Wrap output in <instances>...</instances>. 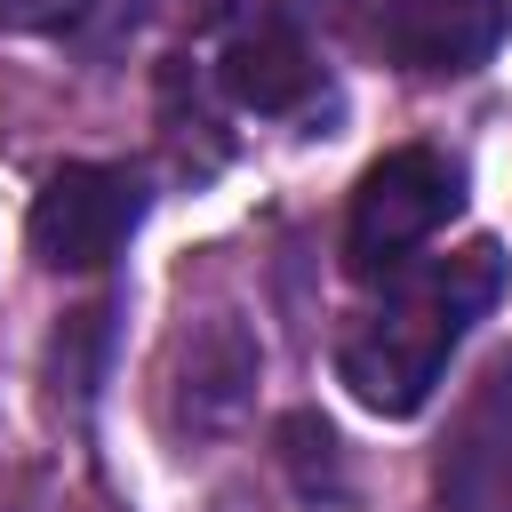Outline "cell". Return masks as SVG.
I'll use <instances>...</instances> for the list:
<instances>
[{
    "mask_svg": "<svg viewBox=\"0 0 512 512\" xmlns=\"http://www.w3.org/2000/svg\"><path fill=\"white\" fill-rule=\"evenodd\" d=\"M80 16L88 0H0V32H64Z\"/></svg>",
    "mask_w": 512,
    "mask_h": 512,
    "instance_id": "cell-7",
    "label": "cell"
},
{
    "mask_svg": "<svg viewBox=\"0 0 512 512\" xmlns=\"http://www.w3.org/2000/svg\"><path fill=\"white\" fill-rule=\"evenodd\" d=\"M464 208V168L432 144H400L384 152L360 184H352V208H344V264L360 280H392L448 216Z\"/></svg>",
    "mask_w": 512,
    "mask_h": 512,
    "instance_id": "cell-2",
    "label": "cell"
},
{
    "mask_svg": "<svg viewBox=\"0 0 512 512\" xmlns=\"http://www.w3.org/2000/svg\"><path fill=\"white\" fill-rule=\"evenodd\" d=\"M168 8H176V16H192V24H216L232 0H168Z\"/></svg>",
    "mask_w": 512,
    "mask_h": 512,
    "instance_id": "cell-8",
    "label": "cell"
},
{
    "mask_svg": "<svg viewBox=\"0 0 512 512\" xmlns=\"http://www.w3.org/2000/svg\"><path fill=\"white\" fill-rule=\"evenodd\" d=\"M376 32L408 72H472L504 40V0H384Z\"/></svg>",
    "mask_w": 512,
    "mask_h": 512,
    "instance_id": "cell-4",
    "label": "cell"
},
{
    "mask_svg": "<svg viewBox=\"0 0 512 512\" xmlns=\"http://www.w3.org/2000/svg\"><path fill=\"white\" fill-rule=\"evenodd\" d=\"M144 224V176L128 168H104V160H80V168H56L24 216V240L48 272H104Z\"/></svg>",
    "mask_w": 512,
    "mask_h": 512,
    "instance_id": "cell-3",
    "label": "cell"
},
{
    "mask_svg": "<svg viewBox=\"0 0 512 512\" xmlns=\"http://www.w3.org/2000/svg\"><path fill=\"white\" fill-rule=\"evenodd\" d=\"M440 504L448 512H512V368L488 376L480 408L464 416L456 448L440 456Z\"/></svg>",
    "mask_w": 512,
    "mask_h": 512,
    "instance_id": "cell-6",
    "label": "cell"
},
{
    "mask_svg": "<svg viewBox=\"0 0 512 512\" xmlns=\"http://www.w3.org/2000/svg\"><path fill=\"white\" fill-rule=\"evenodd\" d=\"M504 296V256L496 240H472L456 256H424L400 264L384 280V296L344 328L336 344V376L368 416H416L440 384V368L456 360V344L472 336V320Z\"/></svg>",
    "mask_w": 512,
    "mask_h": 512,
    "instance_id": "cell-1",
    "label": "cell"
},
{
    "mask_svg": "<svg viewBox=\"0 0 512 512\" xmlns=\"http://www.w3.org/2000/svg\"><path fill=\"white\" fill-rule=\"evenodd\" d=\"M216 80H224V96L240 104V112H304L312 96H320V64H312V48H304V32L288 24V16H256V24H240L232 40H224V64H216Z\"/></svg>",
    "mask_w": 512,
    "mask_h": 512,
    "instance_id": "cell-5",
    "label": "cell"
}]
</instances>
